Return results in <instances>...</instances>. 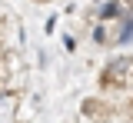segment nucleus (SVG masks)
Segmentation results:
<instances>
[{"instance_id": "obj_1", "label": "nucleus", "mask_w": 133, "mask_h": 123, "mask_svg": "<svg viewBox=\"0 0 133 123\" xmlns=\"http://www.w3.org/2000/svg\"><path fill=\"white\" fill-rule=\"evenodd\" d=\"M127 80H130V60L123 57V60H113V63L103 70V80H100V83H103V87H116V83L127 87Z\"/></svg>"}, {"instance_id": "obj_2", "label": "nucleus", "mask_w": 133, "mask_h": 123, "mask_svg": "<svg viewBox=\"0 0 133 123\" xmlns=\"http://www.w3.org/2000/svg\"><path fill=\"white\" fill-rule=\"evenodd\" d=\"M83 117H90V120H110L113 110H107L103 100H87V103H83Z\"/></svg>"}, {"instance_id": "obj_3", "label": "nucleus", "mask_w": 133, "mask_h": 123, "mask_svg": "<svg viewBox=\"0 0 133 123\" xmlns=\"http://www.w3.org/2000/svg\"><path fill=\"white\" fill-rule=\"evenodd\" d=\"M100 17H103V20L120 17V3H103V7H100Z\"/></svg>"}, {"instance_id": "obj_4", "label": "nucleus", "mask_w": 133, "mask_h": 123, "mask_svg": "<svg viewBox=\"0 0 133 123\" xmlns=\"http://www.w3.org/2000/svg\"><path fill=\"white\" fill-rule=\"evenodd\" d=\"M93 3H100V0H93Z\"/></svg>"}]
</instances>
